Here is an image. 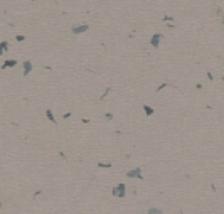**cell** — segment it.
<instances>
[{"instance_id":"cell-1","label":"cell","mask_w":224,"mask_h":214,"mask_svg":"<svg viewBox=\"0 0 224 214\" xmlns=\"http://www.w3.org/2000/svg\"><path fill=\"white\" fill-rule=\"evenodd\" d=\"M125 189H126L125 184H118V186L115 187V191H113V194L118 196V197H123V196H125Z\"/></svg>"},{"instance_id":"cell-2","label":"cell","mask_w":224,"mask_h":214,"mask_svg":"<svg viewBox=\"0 0 224 214\" xmlns=\"http://www.w3.org/2000/svg\"><path fill=\"white\" fill-rule=\"evenodd\" d=\"M89 29L88 24H83V26H74L73 27V34H81V32H86Z\"/></svg>"},{"instance_id":"cell-3","label":"cell","mask_w":224,"mask_h":214,"mask_svg":"<svg viewBox=\"0 0 224 214\" xmlns=\"http://www.w3.org/2000/svg\"><path fill=\"white\" fill-rule=\"evenodd\" d=\"M126 175H128V177H136V179H143V177H142V169H140V167H136V169H133V170H130Z\"/></svg>"},{"instance_id":"cell-4","label":"cell","mask_w":224,"mask_h":214,"mask_svg":"<svg viewBox=\"0 0 224 214\" xmlns=\"http://www.w3.org/2000/svg\"><path fill=\"white\" fill-rule=\"evenodd\" d=\"M160 39H162V34H155V35L152 37V46H153V47H158V44H160Z\"/></svg>"},{"instance_id":"cell-5","label":"cell","mask_w":224,"mask_h":214,"mask_svg":"<svg viewBox=\"0 0 224 214\" xmlns=\"http://www.w3.org/2000/svg\"><path fill=\"white\" fill-rule=\"evenodd\" d=\"M30 69H32V62H30V61H25V62H24V76H27V74L30 73Z\"/></svg>"},{"instance_id":"cell-6","label":"cell","mask_w":224,"mask_h":214,"mask_svg":"<svg viewBox=\"0 0 224 214\" xmlns=\"http://www.w3.org/2000/svg\"><path fill=\"white\" fill-rule=\"evenodd\" d=\"M15 64H17V61H5V62H4V66H2V69H7V67H14Z\"/></svg>"},{"instance_id":"cell-7","label":"cell","mask_w":224,"mask_h":214,"mask_svg":"<svg viewBox=\"0 0 224 214\" xmlns=\"http://www.w3.org/2000/svg\"><path fill=\"white\" fill-rule=\"evenodd\" d=\"M46 116H47V118L52 121V123H56V118H54V115H52V111H51V110H47V111H46Z\"/></svg>"},{"instance_id":"cell-8","label":"cell","mask_w":224,"mask_h":214,"mask_svg":"<svg viewBox=\"0 0 224 214\" xmlns=\"http://www.w3.org/2000/svg\"><path fill=\"white\" fill-rule=\"evenodd\" d=\"M7 47H8V42H5V40H4V42H0V56H2V52H4Z\"/></svg>"},{"instance_id":"cell-9","label":"cell","mask_w":224,"mask_h":214,"mask_svg":"<svg viewBox=\"0 0 224 214\" xmlns=\"http://www.w3.org/2000/svg\"><path fill=\"white\" fill-rule=\"evenodd\" d=\"M143 110H145V113H147V115H153V108H152V106H147V105H145Z\"/></svg>"},{"instance_id":"cell-10","label":"cell","mask_w":224,"mask_h":214,"mask_svg":"<svg viewBox=\"0 0 224 214\" xmlns=\"http://www.w3.org/2000/svg\"><path fill=\"white\" fill-rule=\"evenodd\" d=\"M148 213H152V214H158V213H162V211H160V209H150Z\"/></svg>"},{"instance_id":"cell-11","label":"cell","mask_w":224,"mask_h":214,"mask_svg":"<svg viewBox=\"0 0 224 214\" xmlns=\"http://www.w3.org/2000/svg\"><path fill=\"white\" fill-rule=\"evenodd\" d=\"M100 167H111V164H98Z\"/></svg>"},{"instance_id":"cell-12","label":"cell","mask_w":224,"mask_h":214,"mask_svg":"<svg viewBox=\"0 0 224 214\" xmlns=\"http://www.w3.org/2000/svg\"><path fill=\"white\" fill-rule=\"evenodd\" d=\"M0 206H2V202H0Z\"/></svg>"}]
</instances>
